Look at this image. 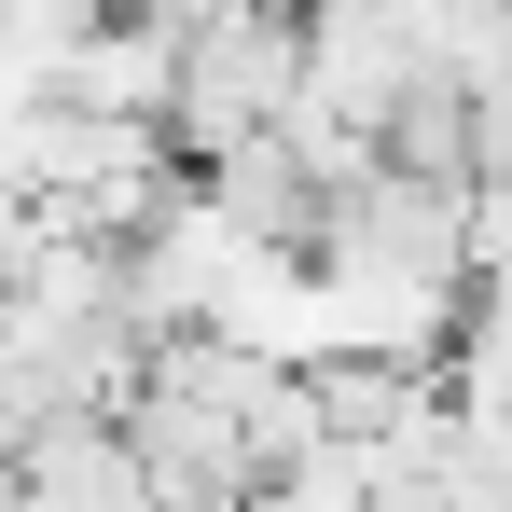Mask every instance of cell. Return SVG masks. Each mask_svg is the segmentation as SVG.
<instances>
[{
    "instance_id": "cell-1",
    "label": "cell",
    "mask_w": 512,
    "mask_h": 512,
    "mask_svg": "<svg viewBox=\"0 0 512 512\" xmlns=\"http://www.w3.org/2000/svg\"><path fill=\"white\" fill-rule=\"evenodd\" d=\"M305 111V0H236L180 28V167H236Z\"/></svg>"
},
{
    "instance_id": "cell-2",
    "label": "cell",
    "mask_w": 512,
    "mask_h": 512,
    "mask_svg": "<svg viewBox=\"0 0 512 512\" xmlns=\"http://www.w3.org/2000/svg\"><path fill=\"white\" fill-rule=\"evenodd\" d=\"M14 512H167V499H153L139 443L84 416V429H28V457H14Z\"/></svg>"
},
{
    "instance_id": "cell-3",
    "label": "cell",
    "mask_w": 512,
    "mask_h": 512,
    "mask_svg": "<svg viewBox=\"0 0 512 512\" xmlns=\"http://www.w3.org/2000/svg\"><path fill=\"white\" fill-rule=\"evenodd\" d=\"M70 111H111V125H180V28L167 14H111L84 28V56H70Z\"/></svg>"
},
{
    "instance_id": "cell-4",
    "label": "cell",
    "mask_w": 512,
    "mask_h": 512,
    "mask_svg": "<svg viewBox=\"0 0 512 512\" xmlns=\"http://www.w3.org/2000/svg\"><path fill=\"white\" fill-rule=\"evenodd\" d=\"M471 167H485V180H512V70L471 97Z\"/></svg>"
},
{
    "instance_id": "cell-5",
    "label": "cell",
    "mask_w": 512,
    "mask_h": 512,
    "mask_svg": "<svg viewBox=\"0 0 512 512\" xmlns=\"http://www.w3.org/2000/svg\"><path fill=\"white\" fill-rule=\"evenodd\" d=\"M14 457H28V443H14V429H0V512H14Z\"/></svg>"
}]
</instances>
